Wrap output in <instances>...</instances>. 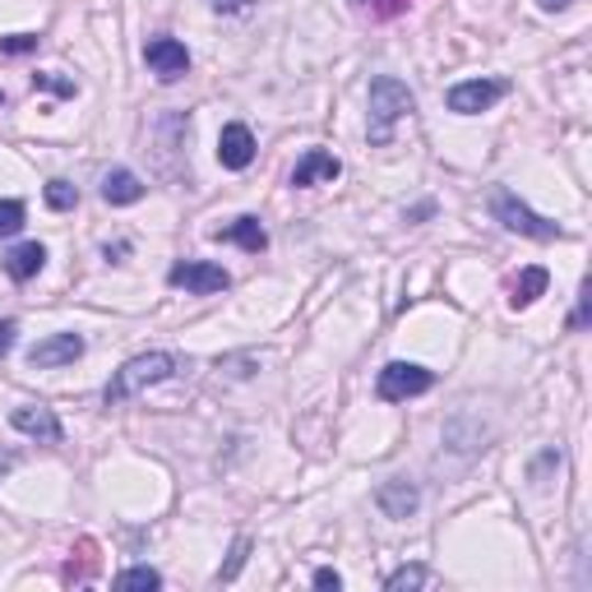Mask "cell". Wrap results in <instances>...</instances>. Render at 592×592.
<instances>
[{
	"mask_svg": "<svg viewBox=\"0 0 592 592\" xmlns=\"http://www.w3.org/2000/svg\"><path fill=\"white\" fill-rule=\"evenodd\" d=\"M10 426L19 435H29V440H42V445H60L65 440V431H60L52 407H14L10 412Z\"/></svg>",
	"mask_w": 592,
	"mask_h": 592,
	"instance_id": "obj_12",
	"label": "cell"
},
{
	"mask_svg": "<svg viewBox=\"0 0 592 592\" xmlns=\"http://www.w3.org/2000/svg\"><path fill=\"white\" fill-rule=\"evenodd\" d=\"M33 89H47V93H56V98H75L79 83L65 79V75H56V70H37V75H33Z\"/></svg>",
	"mask_w": 592,
	"mask_h": 592,
	"instance_id": "obj_21",
	"label": "cell"
},
{
	"mask_svg": "<svg viewBox=\"0 0 592 592\" xmlns=\"http://www.w3.org/2000/svg\"><path fill=\"white\" fill-rule=\"evenodd\" d=\"M37 33H10V37H0V52L5 56H24V52H37Z\"/></svg>",
	"mask_w": 592,
	"mask_h": 592,
	"instance_id": "obj_24",
	"label": "cell"
},
{
	"mask_svg": "<svg viewBox=\"0 0 592 592\" xmlns=\"http://www.w3.org/2000/svg\"><path fill=\"white\" fill-rule=\"evenodd\" d=\"M213 241H232V246H241L246 255H265L269 250V232L259 227V217H236V223L227 227H213Z\"/></svg>",
	"mask_w": 592,
	"mask_h": 592,
	"instance_id": "obj_14",
	"label": "cell"
},
{
	"mask_svg": "<svg viewBox=\"0 0 592 592\" xmlns=\"http://www.w3.org/2000/svg\"><path fill=\"white\" fill-rule=\"evenodd\" d=\"M338 177H343V163L334 158V153L305 148V158H301L297 171H292V186H297V190H311V186H334Z\"/></svg>",
	"mask_w": 592,
	"mask_h": 592,
	"instance_id": "obj_11",
	"label": "cell"
},
{
	"mask_svg": "<svg viewBox=\"0 0 592 592\" xmlns=\"http://www.w3.org/2000/svg\"><path fill=\"white\" fill-rule=\"evenodd\" d=\"M0 102H5V89H0Z\"/></svg>",
	"mask_w": 592,
	"mask_h": 592,
	"instance_id": "obj_31",
	"label": "cell"
},
{
	"mask_svg": "<svg viewBox=\"0 0 592 592\" xmlns=\"http://www.w3.org/2000/svg\"><path fill=\"white\" fill-rule=\"evenodd\" d=\"M177 370H181V357H171V353H139V357H130L112 376V384H107V403L116 407V403L135 399V393H144V389L171 380Z\"/></svg>",
	"mask_w": 592,
	"mask_h": 592,
	"instance_id": "obj_1",
	"label": "cell"
},
{
	"mask_svg": "<svg viewBox=\"0 0 592 592\" xmlns=\"http://www.w3.org/2000/svg\"><path fill=\"white\" fill-rule=\"evenodd\" d=\"M24 217H29V209L19 200H0V236H19L24 232Z\"/></svg>",
	"mask_w": 592,
	"mask_h": 592,
	"instance_id": "obj_22",
	"label": "cell"
},
{
	"mask_svg": "<svg viewBox=\"0 0 592 592\" xmlns=\"http://www.w3.org/2000/svg\"><path fill=\"white\" fill-rule=\"evenodd\" d=\"M315 588H343V574H338V569H315Z\"/></svg>",
	"mask_w": 592,
	"mask_h": 592,
	"instance_id": "obj_27",
	"label": "cell"
},
{
	"mask_svg": "<svg viewBox=\"0 0 592 592\" xmlns=\"http://www.w3.org/2000/svg\"><path fill=\"white\" fill-rule=\"evenodd\" d=\"M144 65L163 83H177L190 70V52H186V42H177V37H153L144 47Z\"/></svg>",
	"mask_w": 592,
	"mask_h": 592,
	"instance_id": "obj_7",
	"label": "cell"
},
{
	"mask_svg": "<svg viewBox=\"0 0 592 592\" xmlns=\"http://www.w3.org/2000/svg\"><path fill=\"white\" fill-rule=\"evenodd\" d=\"M376 510L384 518H393V523H403V518H412L416 510H422V491H416V481L393 477V481H384V487L376 491Z\"/></svg>",
	"mask_w": 592,
	"mask_h": 592,
	"instance_id": "obj_9",
	"label": "cell"
},
{
	"mask_svg": "<svg viewBox=\"0 0 592 592\" xmlns=\"http://www.w3.org/2000/svg\"><path fill=\"white\" fill-rule=\"evenodd\" d=\"M546 288H551V273H546L541 265H528L518 278H514V292H510V305L514 311H528V305L537 301V297H546Z\"/></svg>",
	"mask_w": 592,
	"mask_h": 592,
	"instance_id": "obj_16",
	"label": "cell"
},
{
	"mask_svg": "<svg viewBox=\"0 0 592 592\" xmlns=\"http://www.w3.org/2000/svg\"><path fill=\"white\" fill-rule=\"evenodd\" d=\"M583 324H588V288H579V305L569 315V328H583Z\"/></svg>",
	"mask_w": 592,
	"mask_h": 592,
	"instance_id": "obj_26",
	"label": "cell"
},
{
	"mask_svg": "<svg viewBox=\"0 0 592 592\" xmlns=\"http://www.w3.org/2000/svg\"><path fill=\"white\" fill-rule=\"evenodd\" d=\"M14 463H19L14 454H0V477H5V472H14Z\"/></svg>",
	"mask_w": 592,
	"mask_h": 592,
	"instance_id": "obj_30",
	"label": "cell"
},
{
	"mask_svg": "<svg viewBox=\"0 0 592 592\" xmlns=\"http://www.w3.org/2000/svg\"><path fill=\"white\" fill-rule=\"evenodd\" d=\"M431 583V569L426 565H403V569H393V574L384 579L389 592H407V588H426Z\"/></svg>",
	"mask_w": 592,
	"mask_h": 592,
	"instance_id": "obj_19",
	"label": "cell"
},
{
	"mask_svg": "<svg viewBox=\"0 0 592 592\" xmlns=\"http://www.w3.org/2000/svg\"><path fill=\"white\" fill-rule=\"evenodd\" d=\"M353 10L366 14V19H376V24H384V19H399L412 10V0H353Z\"/></svg>",
	"mask_w": 592,
	"mask_h": 592,
	"instance_id": "obj_17",
	"label": "cell"
},
{
	"mask_svg": "<svg viewBox=\"0 0 592 592\" xmlns=\"http://www.w3.org/2000/svg\"><path fill=\"white\" fill-rule=\"evenodd\" d=\"M167 282L190 292V297H213V292L232 288V273L223 265H209V259H181V265L167 269Z\"/></svg>",
	"mask_w": 592,
	"mask_h": 592,
	"instance_id": "obj_4",
	"label": "cell"
},
{
	"mask_svg": "<svg viewBox=\"0 0 592 592\" xmlns=\"http://www.w3.org/2000/svg\"><path fill=\"white\" fill-rule=\"evenodd\" d=\"M79 357H83V338H79V334H47L42 343L29 347V366H33V370L75 366Z\"/></svg>",
	"mask_w": 592,
	"mask_h": 592,
	"instance_id": "obj_8",
	"label": "cell"
},
{
	"mask_svg": "<svg viewBox=\"0 0 592 592\" xmlns=\"http://www.w3.org/2000/svg\"><path fill=\"white\" fill-rule=\"evenodd\" d=\"M435 384V376L426 366H416V361H389L380 370V380H376V393L384 403H407L416 399V393H426Z\"/></svg>",
	"mask_w": 592,
	"mask_h": 592,
	"instance_id": "obj_5",
	"label": "cell"
},
{
	"mask_svg": "<svg viewBox=\"0 0 592 592\" xmlns=\"http://www.w3.org/2000/svg\"><path fill=\"white\" fill-rule=\"evenodd\" d=\"M412 89L403 79H393V75H380V79H370V144H389L393 139V125H399L403 116H412Z\"/></svg>",
	"mask_w": 592,
	"mask_h": 592,
	"instance_id": "obj_2",
	"label": "cell"
},
{
	"mask_svg": "<svg viewBox=\"0 0 592 592\" xmlns=\"http://www.w3.org/2000/svg\"><path fill=\"white\" fill-rule=\"evenodd\" d=\"M217 163H223L227 171H246L255 163V135H250V125H241V121H227L223 125V135H217Z\"/></svg>",
	"mask_w": 592,
	"mask_h": 592,
	"instance_id": "obj_10",
	"label": "cell"
},
{
	"mask_svg": "<svg viewBox=\"0 0 592 592\" xmlns=\"http://www.w3.org/2000/svg\"><path fill=\"white\" fill-rule=\"evenodd\" d=\"M246 556H250V537H236V541H232V556H227V565L217 569V583H232V579L241 574V565H246Z\"/></svg>",
	"mask_w": 592,
	"mask_h": 592,
	"instance_id": "obj_23",
	"label": "cell"
},
{
	"mask_svg": "<svg viewBox=\"0 0 592 592\" xmlns=\"http://www.w3.org/2000/svg\"><path fill=\"white\" fill-rule=\"evenodd\" d=\"M116 588H125V592H153V588H163V574L158 569H148V565H130V569H121L116 574Z\"/></svg>",
	"mask_w": 592,
	"mask_h": 592,
	"instance_id": "obj_18",
	"label": "cell"
},
{
	"mask_svg": "<svg viewBox=\"0 0 592 592\" xmlns=\"http://www.w3.org/2000/svg\"><path fill=\"white\" fill-rule=\"evenodd\" d=\"M246 5H250V0H213L217 14H232V10H246Z\"/></svg>",
	"mask_w": 592,
	"mask_h": 592,
	"instance_id": "obj_28",
	"label": "cell"
},
{
	"mask_svg": "<svg viewBox=\"0 0 592 592\" xmlns=\"http://www.w3.org/2000/svg\"><path fill=\"white\" fill-rule=\"evenodd\" d=\"M14 343H19V324L14 320H0V361L14 353Z\"/></svg>",
	"mask_w": 592,
	"mask_h": 592,
	"instance_id": "obj_25",
	"label": "cell"
},
{
	"mask_svg": "<svg viewBox=\"0 0 592 592\" xmlns=\"http://www.w3.org/2000/svg\"><path fill=\"white\" fill-rule=\"evenodd\" d=\"M144 194H148V186H144V181H139V177H135V171H130V167H112V171H107V177H102V200L112 204V209L139 204Z\"/></svg>",
	"mask_w": 592,
	"mask_h": 592,
	"instance_id": "obj_13",
	"label": "cell"
},
{
	"mask_svg": "<svg viewBox=\"0 0 592 592\" xmlns=\"http://www.w3.org/2000/svg\"><path fill=\"white\" fill-rule=\"evenodd\" d=\"M491 217L504 227V232H514V236H528V241H560L565 232L551 223V217H541V213H533L528 204L518 200L514 190H491Z\"/></svg>",
	"mask_w": 592,
	"mask_h": 592,
	"instance_id": "obj_3",
	"label": "cell"
},
{
	"mask_svg": "<svg viewBox=\"0 0 592 592\" xmlns=\"http://www.w3.org/2000/svg\"><path fill=\"white\" fill-rule=\"evenodd\" d=\"M537 5H541L546 14H556V10H565V5H569V0H537Z\"/></svg>",
	"mask_w": 592,
	"mask_h": 592,
	"instance_id": "obj_29",
	"label": "cell"
},
{
	"mask_svg": "<svg viewBox=\"0 0 592 592\" xmlns=\"http://www.w3.org/2000/svg\"><path fill=\"white\" fill-rule=\"evenodd\" d=\"M42 265H47V246H37V241H24V246H14V250L5 255V273H10L14 282L37 278Z\"/></svg>",
	"mask_w": 592,
	"mask_h": 592,
	"instance_id": "obj_15",
	"label": "cell"
},
{
	"mask_svg": "<svg viewBox=\"0 0 592 592\" xmlns=\"http://www.w3.org/2000/svg\"><path fill=\"white\" fill-rule=\"evenodd\" d=\"M47 209H56V213H70L75 204H79V190L70 186V181H47Z\"/></svg>",
	"mask_w": 592,
	"mask_h": 592,
	"instance_id": "obj_20",
	"label": "cell"
},
{
	"mask_svg": "<svg viewBox=\"0 0 592 592\" xmlns=\"http://www.w3.org/2000/svg\"><path fill=\"white\" fill-rule=\"evenodd\" d=\"M510 93V83L504 79H463V83H454L449 89V112L458 116H481V112H491V107Z\"/></svg>",
	"mask_w": 592,
	"mask_h": 592,
	"instance_id": "obj_6",
	"label": "cell"
}]
</instances>
